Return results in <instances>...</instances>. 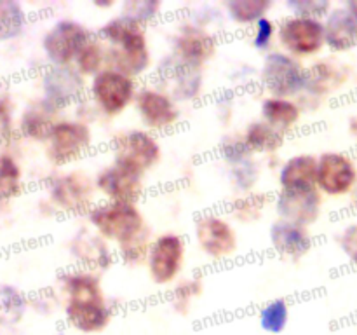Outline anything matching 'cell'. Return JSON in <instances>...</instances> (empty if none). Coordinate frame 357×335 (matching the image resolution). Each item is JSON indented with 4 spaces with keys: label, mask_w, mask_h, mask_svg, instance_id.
<instances>
[{
    "label": "cell",
    "mask_w": 357,
    "mask_h": 335,
    "mask_svg": "<svg viewBox=\"0 0 357 335\" xmlns=\"http://www.w3.org/2000/svg\"><path fill=\"white\" fill-rule=\"evenodd\" d=\"M59 292L65 295L66 323L80 334H100L114 318V306L105 297L98 272L73 267L56 278Z\"/></svg>",
    "instance_id": "1"
},
{
    "label": "cell",
    "mask_w": 357,
    "mask_h": 335,
    "mask_svg": "<svg viewBox=\"0 0 357 335\" xmlns=\"http://www.w3.org/2000/svg\"><path fill=\"white\" fill-rule=\"evenodd\" d=\"M98 37L107 44V68L138 79L152 68V51L143 24L126 14L105 21Z\"/></svg>",
    "instance_id": "2"
},
{
    "label": "cell",
    "mask_w": 357,
    "mask_h": 335,
    "mask_svg": "<svg viewBox=\"0 0 357 335\" xmlns=\"http://www.w3.org/2000/svg\"><path fill=\"white\" fill-rule=\"evenodd\" d=\"M87 222L103 239L115 246L128 243L146 229L145 216L135 202H96L87 213Z\"/></svg>",
    "instance_id": "3"
},
{
    "label": "cell",
    "mask_w": 357,
    "mask_h": 335,
    "mask_svg": "<svg viewBox=\"0 0 357 335\" xmlns=\"http://www.w3.org/2000/svg\"><path fill=\"white\" fill-rule=\"evenodd\" d=\"M260 86L272 98H289L305 93L307 66L300 59L286 54L281 49L264 56L260 66Z\"/></svg>",
    "instance_id": "4"
},
{
    "label": "cell",
    "mask_w": 357,
    "mask_h": 335,
    "mask_svg": "<svg viewBox=\"0 0 357 335\" xmlns=\"http://www.w3.org/2000/svg\"><path fill=\"white\" fill-rule=\"evenodd\" d=\"M112 163L145 174L153 170L162 157L159 140L149 129L135 128L117 133L110 142Z\"/></svg>",
    "instance_id": "5"
},
{
    "label": "cell",
    "mask_w": 357,
    "mask_h": 335,
    "mask_svg": "<svg viewBox=\"0 0 357 335\" xmlns=\"http://www.w3.org/2000/svg\"><path fill=\"white\" fill-rule=\"evenodd\" d=\"M136 79L112 68H103L89 80L87 98L105 117H117L135 105Z\"/></svg>",
    "instance_id": "6"
},
{
    "label": "cell",
    "mask_w": 357,
    "mask_h": 335,
    "mask_svg": "<svg viewBox=\"0 0 357 335\" xmlns=\"http://www.w3.org/2000/svg\"><path fill=\"white\" fill-rule=\"evenodd\" d=\"M44 145L52 166H68L87 156L93 147V129L80 119H59Z\"/></svg>",
    "instance_id": "7"
},
{
    "label": "cell",
    "mask_w": 357,
    "mask_h": 335,
    "mask_svg": "<svg viewBox=\"0 0 357 335\" xmlns=\"http://www.w3.org/2000/svg\"><path fill=\"white\" fill-rule=\"evenodd\" d=\"M96 184L86 171L70 170L47 181V195L56 209L68 215L89 213L96 204Z\"/></svg>",
    "instance_id": "8"
},
{
    "label": "cell",
    "mask_w": 357,
    "mask_h": 335,
    "mask_svg": "<svg viewBox=\"0 0 357 335\" xmlns=\"http://www.w3.org/2000/svg\"><path fill=\"white\" fill-rule=\"evenodd\" d=\"M194 237L199 250L209 260H227L239 250V234L232 220L220 213L199 215L194 222Z\"/></svg>",
    "instance_id": "9"
},
{
    "label": "cell",
    "mask_w": 357,
    "mask_h": 335,
    "mask_svg": "<svg viewBox=\"0 0 357 335\" xmlns=\"http://www.w3.org/2000/svg\"><path fill=\"white\" fill-rule=\"evenodd\" d=\"M278 44L282 52L300 61L316 58L326 47L323 21L288 14L278 24Z\"/></svg>",
    "instance_id": "10"
},
{
    "label": "cell",
    "mask_w": 357,
    "mask_h": 335,
    "mask_svg": "<svg viewBox=\"0 0 357 335\" xmlns=\"http://www.w3.org/2000/svg\"><path fill=\"white\" fill-rule=\"evenodd\" d=\"M42 100L58 112L86 100L89 82L73 65H49L40 77Z\"/></svg>",
    "instance_id": "11"
},
{
    "label": "cell",
    "mask_w": 357,
    "mask_h": 335,
    "mask_svg": "<svg viewBox=\"0 0 357 335\" xmlns=\"http://www.w3.org/2000/svg\"><path fill=\"white\" fill-rule=\"evenodd\" d=\"M94 37L93 31L77 20H58L42 37V51L49 65H73L84 45Z\"/></svg>",
    "instance_id": "12"
},
{
    "label": "cell",
    "mask_w": 357,
    "mask_h": 335,
    "mask_svg": "<svg viewBox=\"0 0 357 335\" xmlns=\"http://www.w3.org/2000/svg\"><path fill=\"white\" fill-rule=\"evenodd\" d=\"M187 257V241L176 232L155 236L146 258V271L157 286H167L178 281Z\"/></svg>",
    "instance_id": "13"
},
{
    "label": "cell",
    "mask_w": 357,
    "mask_h": 335,
    "mask_svg": "<svg viewBox=\"0 0 357 335\" xmlns=\"http://www.w3.org/2000/svg\"><path fill=\"white\" fill-rule=\"evenodd\" d=\"M135 112L145 129L152 133L174 128L181 119V108L169 91L159 86L138 87L135 98Z\"/></svg>",
    "instance_id": "14"
},
{
    "label": "cell",
    "mask_w": 357,
    "mask_h": 335,
    "mask_svg": "<svg viewBox=\"0 0 357 335\" xmlns=\"http://www.w3.org/2000/svg\"><path fill=\"white\" fill-rule=\"evenodd\" d=\"M216 49H218V38L213 31L185 20L171 37L169 54L183 65L204 68L206 63L215 58Z\"/></svg>",
    "instance_id": "15"
},
{
    "label": "cell",
    "mask_w": 357,
    "mask_h": 335,
    "mask_svg": "<svg viewBox=\"0 0 357 335\" xmlns=\"http://www.w3.org/2000/svg\"><path fill=\"white\" fill-rule=\"evenodd\" d=\"M316 187L328 198H344L357 187V164L349 154L323 152L317 157Z\"/></svg>",
    "instance_id": "16"
},
{
    "label": "cell",
    "mask_w": 357,
    "mask_h": 335,
    "mask_svg": "<svg viewBox=\"0 0 357 335\" xmlns=\"http://www.w3.org/2000/svg\"><path fill=\"white\" fill-rule=\"evenodd\" d=\"M324 206V195L319 188H279L274 198V211L278 218L296 225L310 227L321 218Z\"/></svg>",
    "instance_id": "17"
},
{
    "label": "cell",
    "mask_w": 357,
    "mask_h": 335,
    "mask_svg": "<svg viewBox=\"0 0 357 335\" xmlns=\"http://www.w3.org/2000/svg\"><path fill=\"white\" fill-rule=\"evenodd\" d=\"M68 251L75 267L91 272H103L114 265L117 253L112 250L110 243L100 236L93 227H82L72 236Z\"/></svg>",
    "instance_id": "18"
},
{
    "label": "cell",
    "mask_w": 357,
    "mask_h": 335,
    "mask_svg": "<svg viewBox=\"0 0 357 335\" xmlns=\"http://www.w3.org/2000/svg\"><path fill=\"white\" fill-rule=\"evenodd\" d=\"M155 72L160 82L169 84V94L180 103H188L201 98L204 89L202 68L183 65L171 54H166L159 61Z\"/></svg>",
    "instance_id": "19"
},
{
    "label": "cell",
    "mask_w": 357,
    "mask_h": 335,
    "mask_svg": "<svg viewBox=\"0 0 357 335\" xmlns=\"http://www.w3.org/2000/svg\"><path fill=\"white\" fill-rule=\"evenodd\" d=\"M98 194L105 198V201L114 202H138L145 191L143 174L128 170L124 166L112 163L101 168L94 177Z\"/></svg>",
    "instance_id": "20"
},
{
    "label": "cell",
    "mask_w": 357,
    "mask_h": 335,
    "mask_svg": "<svg viewBox=\"0 0 357 335\" xmlns=\"http://www.w3.org/2000/svg\"><path fill=\"white\" fill-rule=\"evenodd\" d=\"M352 66L335 56L319 58L307 66V96L321 101L340 91L351 80Z\"/></svg>",
    "instance_id": "21"
},
{
    "label": "cell",
    "mask_w": 357,
    "mask_h": 335,
    "mask_svg": "<svg viewBox=\"0 0 357 335\" xmlns=\"http://www.w3.org/2000/svg\"><path fill=\"white\" fill-rule=\"evenodd\" d=\"M268 241L271 246L279 257L288 260H300L305 257L314 246L312 234L309 227L296 225L286 220H274L268 229Z\"/></svg>",
    "instance_id": "22"
},
{
    "label": "cell",
    "mask_w": 357,
    "mask_h": 335,
    "mask_svg": "<svg viewBox=\"0 0 357 335\" xmlns=\"http://www.w3.org/2000/svg\"><path fill=\"white\" fill-rule=\"evenodd\" d=\"M324 42L335 54L349 52L357 47V21L344 6H335L324 17Z\"/></svg>",
    "instance_id": "23"
},
{
    "label": "cell",
    "mask_w": 357,
    "mask_h": 335,
    "mask_svg": "<svg viewBox=\"0 0 357 335\" xmlns=\"http://www.w3.org/2000/svg\"><path fill=\"white\" fill-rule=\"evenodd\" d=\"M59 114L61 112L56 110L42 98L37 101H31L21 112L20 122H17V135L23 136L24 140H30V142L45 143L54 124L59 121Z\"/></svg>",
    "instance_id": "24"
},
{
    "label": "cell",
    "mask_w": 357,
    "mask_h": 335,
    "mask_svg": "<svg viewBox=\"0 0 357 335\" xmlns=\"http://www.w3.org/2000/svg\"><path fill=\"white\" fill-rule=\"evenodd\" d=\"M317 180V157L312 154H296L279 166V188H314Z\"/></svg>",
    "instance_id": "25"
},
{
    "label": "cell",
    "mask_w": 357,
    "mask_h": 335,
    "mask_svg": "<svg viewBox=\"0 0 357 335\" xmlns=\"http://www.w3.org/2000/svg\"><path fill=\"white\" fill-rule=\"evenodd\" d=\"M303 115V108L300 101L289 98H272L267 96L260 105V119L278 129L282 135H289L298 126Z\"/></svg>",
    "instance_id": "26"
},
{
    "label": "cell",
    "mask_w": 357,
    "mask_h": 335,
    "mask_svg": "<svg viewBox=\"0 0 357 335\" xmlns=\"http://www.w3.org/2000/svg\"><path fill=\"white\" fill-rule=\"evenodd\" d=\"M244 142L248 143L253 154H261V156H278L279 150L284 145L286 136L282 133H279L278 129H274L272 126H268L267 122H264L261 119L250 122L246 126L243 133Z\"/></svg>",
    "instance_id": "27"
},
{
    "label": "cell",
    "mask_w": 357,
    "mask_h": 335,
    "mask_svg": "<svg viewBox=\"0 0 357 335\" xmlns=\"http://www.w3.org/2000/svg\"><path fill=\"white\" fill-rule=\"evenodd\" d=\"M271 198L268 194L264 192H250V194H243L234 198L229 202V216L236 222L244 223V225H250V223L258 222V220L264 218L265 211L271 206Z\"/></svg>",
    "instance_id": "28"
},
{
    "label": "cell",
    "mask_w": 357,
    "mask_h": 335,
    "mask_svg": "<svg viewBox=\"0 0 357 335\" xmlns=\"http://www.w3.org/2000/svg\"><path fill=\"white\" fill-rule=\"evenodd\" d=\"M271 7L272 2L268 0H229L223 3L229 20L241 27H253L257 21L267 16Z\"/></svg>",
    "instance_id": "29"
},
{
    "label": "cell",
    "mask_w": 357,
    "mask_h": 335,
    "mask_svg": "<svg viewBox=\"0 0 357 335\" xmlns=\"http://www.w3.org/2000/svg\"><path fill=\"white\" fill-rule=\"evenodd\" d=\"M73 66L89 80L101 70L107 68V44L98 37V34H94V37L84 45Z\"/></svg>",
    "instance_id": "30"
},
{
    "label": "cell",
    "mask_w": 357,
    "mask_h": 335,
    "mask_svg": "<svg viewBox=\"0 0 357 335\" xmlns=\"http://www.w3.org/2000/svg\"><path fill=\"white\" fill-rule=\"evenodd\" d=\"M28 14L16 0H0V42L17 38L24 31Z\"/></svg>",
    "instance_id": "31"
},
{
    "label": "cell",
    "mask_w": 357,
    "mask_h": 335,
    "mask_svg": "<svg viewBox=\"0 0 357 335\" xmlns=\"http://www.w3.org/2000/svg\"><path fill=\"white\" fill-rule=\"evenodd\" d=\"M289 304L286 299H274L265 304L258 313V323L264 332L271 335H279L286 330L289 323Z\"/></svg>",
    "instance_id": "32"
},
{
    "label": "cell",
    "mask_w": 357,
    "mask_h": 335,
    "mask_svg": "<svg viewBox=\"0 0 357 335\" xmlns=\"http://www.w3.org/2000/svg\"><path fill=\"white\" fill-rule=\"evenodd\" d=\"M23 192V171L9 154L0 156V201H10Z\"/></svg>",
    "instance_id": "33"
},
{
    "label": "cell",
    "mask_w": 357,
    "mask_h": 335,
    "mask_svg": "<svg viewBox=\"0 0 357 335\" xmlns=\"http://www.w3.org/2000/svg\"><path fill=\"white\" fill-rule=\"evenodd\" d=\"M28 299L13 285H0V327L13 325L23 318Z\"/></svg>",
    "instance_id": "34"
},
{
    "label": "cell",
    "mask_w": 357,
    "mask_h": 335,
    "mask_svg": "<svg viewBox=\"0 0 357 335\" xmlns=\"http://www.w3.org/2000/svg\"><path fill=\"white\" fill-rule=\"evenodd\" d=\"M153 239L152 230L146 227L143 232H139L138 236H135L132 239H129L128 243H122L117 246V258L121 262H124L129 267H135V265L146 264V258H149L150 246H152Z\"/></svg>",
    "instance_id": "35"
},
{
    "label": "cell",
    "mask_w": 357,
    "mask_h": 335,
    "mask_svg": "<svg viewBox=\"0 0 357 335\" xmlns=\"http://www.w3.org/2000/svg\"><path fill=\"white\" fill-rule=\"evenodd\" d=\"M202 279L199 276H190L181 281L174 283L173 295H171V306L178 314H187L192 309V304L201 297Z\"/></svg>",
    "instance_id": "36"
},
{
    "label": "cell",
    "mask_w": 357,
    "mask_h": 335,
    "mask_svg": "<svg viewBox=\"0 0 357 335\" xmlns=\"http://www.w3.org/2000/svg\"><path fill=\"white\" fill-rule=\"evenodd\" d=\"M258 178H260V164L255 159L229 168L230 185L239 192V195L255 192Z\"/></svg>",
    "instance_id": "37"
},
{
    "label": "cell",
    "mask_w": 357,
    "mask_h": 335,
    "mask_svg": "<svg viewBox=\"0 0 357 335\" xmlns=\"http://www.w3.org/2000/svg\"><path fill=\"white\" fill-rule=\"evenodd\" d=\"M218 152H220V157L223 159V163H225L229 168L255 159L253 150H251L250 147H248V143L244 142L243 135L225 136V138L220 142Z\"/></svg>",
    "instance_id": "38"
},
{
    "label": "cell",
    "mask_w": 357,
    "mask_h": 335,
    "mask_svg": "<svg viewBox=\"0 0 357 335\" xmlns=\"http://www.w3.org/2000/svg\"><path fill=\"white\" fill-rule=\"evenodd\" d=\"M333 7V3L328 2V0H289V2H286V9L289 10V16L317 21H324V17L331 13Z\"/></svg>",
    "instance_id": "39"
},
{
    "label": "cell",
    "mask_w": 357,
    "mask_h": 335,
    "mask_svg": "<svg viewBox=\"0 0 357 335\" xmlns=\"http://www.w3.org/2000/svg\"><path fill=\"white\" fill-rule=\"evenodd\" d=\"M160 10L162 3L157 0H129L122 3V14L132 17L145 28L160 16Z\"/></svg>",
    "instance_id": "40"
},
{
    "label": "cell",
    "mask_w": 357,
    "mask_h": 335,
    "mask_svg": "<svg viewBox=\"0 0 357 335\" xmlns=\"http://www.w3.org/2000/svg\"><path fill=\"white\" fill-rule=\"evenodd\" d=\"M278 40V24L268 16L251 27V45L260 52H271L272 45Z\"/></svg>",
    "instance_id": "41"
},
{
    "label": "cell",
    "mask_w": 357,
    "mask_h": 335,
    "mask_svg": "<svg viewBox=\"0 0 357 335\" xmlns=\"http://www.w3.org/2000/svg\"><path fill=\"white\" fill-rule=\"evenodd\" d=\"M17 128L14 126L13 103L7 94H0V147L13 142Z\"/></svg>",
    "instance_id": "42"
},
{
    "label": "cell",
    "mask_w": 357,
    "mask_h": 335,
    "mask_svg": "<svg viewBox=\"0 0 357 335\" xmlns=\"http://www.w3.org/2000/svg\"><path fill=\"white\" fill-rule=\"evenodd\" d=\"M337 243L345 258L357 269V222L349 223L337 234Z\"/></svg>",
    "instance_id": "43"
},
{
    "label": "cell",
    "mask_w": 357,
    "mask_h": 335,
    "mask_svg": "<svg viewBox=\"0 0 357 335\" xmlns=\"http://www.w3.org/2000/svg\"><path fill=\"white\" fill-rule=\"evenodd\" d=\"M347 129H349V135H351L352 138H354L357 142V114L352 115V117H349Z\"/></svg>",
    "instance_id": "44"
},
{
    "label": "cell",
    "mask_w": 357,
    "mask_h": 335,
    "mask_svg": "<svg viewBox=\"0 0 357 335\" xmlns=\"http://www.w3.org/2000/svg\"><path fill=\"white\" fill-rule=\"evenodd\" d=\"M345 7L349 9V13L354 16V20L357 21V0H349L347 3H345Z\"/></svg>",
    "instance_id": "45"
},
{
    "label": "cell",
    "mask_w": 357,
    "mask_h": 335,
    "mask_svg": "<svg viewBox=\"0 0 357 335\" xmlns=\"http://www.w3.org/2000/svg\"><path fill=\"white\" fill-rule=\"evenodd\" d=\"M59 335H61V334H59Z\"/></svg>",
    "instance_id": "46"
}]
</instances>
